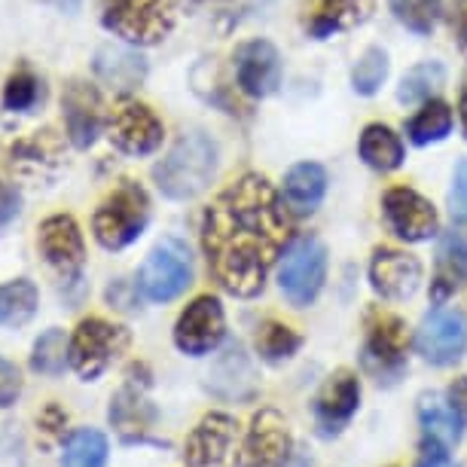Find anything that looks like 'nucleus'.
Masks as SVG:
<instances>
[{"instance_id":"obj_26","label":"nucleus","mask_w":467,"mask_h":467,"mask_svg":"<svg viewBox=\"0 0 467 467\" xmlns=\"http://www.w3.org/2000/svg\"><path fill=\"white\" fill-rule=\"evenodd\" d=\"M419 421L425 428V434L431 443L437 446H452L462 440V416L455 412V407L443 400L440 394H421L419 400Z\"/></svg>"},{"instance_id":"obj_39","label":"nucleus","mask_w":467,"mask_h":467,"mask_svg":"<svg viewBox=\"0 0 467 467\" xmlns=\"http://www.w3.org/2000/svg\"><path fill=\"white\" fill-rule=\"evenodd\" d=\"M19 211H22V196H19V190H16L13 183L0 181V229L10 226L13 220L19 217Z\"/></svg>"},{"instance_id":"obj_16","label":"nucleus","mask_w":467,"mask_h":467,"mask_svg":"<svg viewBox=\"0 0 467 467\" xmlns=\"http://www.w3.org/2000/svg\"><path fill=\"white\" fill-rule=\"evenodd\" d=\"M235 83L248 99H266L281 86V56L269 40H248L235 49Z\"/></svg>"},{"instance_id":"obj_21","label":"nucleus","mask_w":467,"mask_h":467,"mask_svg":"<svg viewBox=\"0 0 467 467\" xmlns=\"http://www.w3.org/2000/svg\"><path fill=\"white\" fill-rule=\"evenodd\" d=\"M467 285V233L452 229L437 244L434 278H431V299L446 303Z\"/></svg>"},{"instance_id":"obj_17","label":"nucleus","mask_w":467,"mask_h":467,"mask_svg":"<svg viewBox=\"0 0 467 467\" xmlns=\"http://www.w3.org/2000/svg\"><path fill=\"white\" fill-rule=\"evenodd\" d=\"M369 285L388 303H403L421 285V263L407 251L376 248L369 260Z\"/></svg>"},{"instance_id":"obj_7","label":"nucleus","mask_w":467,"mask_h":467,"mask_svg":"<svg viewBox=\"0 0 467 467\" xmlns=\"http://www.w3.org/2000/svg\"><path fill=\"white\" fill-rule=\"evenodd\" d=\"M192 285V257L181 239H162L138 272V290L150 303H171Z\"/></svg>"},{"instance_id":"obj_32","label":"nucleus","mask_w":467,"mask_h":467,"mask_svg":"<svg viewBox=\"0 0 467 467\" xmlns=\"http://www.w3.org/2000/svg\"><path fill=\"white\" fill-rule=\"evenodd\" d=\"M47 99V86L28 65L13 70L10 80L4 86V108L10 113H31L37 104Z\"/></svg>"},{"instance_id":"obj_6","label":"nucleus","mask_w":467,"mask_h":467,"mask_svg":"<svg viewBox=\"0 0 467 467\" xmlns=\"http://www.w3.org/2000/svg\"><path fill=\"white\" fill-rule=\"evenodd\" d=\"M324 278H327V248L315 235H299L281 254L278 285L296 308L312 306L318 299Z\"/></svg>"},{"instance_id":"obj_44","label":"nucleus","mask_w":467,"mask_h":467,"mask_svg":"<svg viewBox=\"0 0 467 467\" xmlns=\"http://www.w3.org/2000/svg\"><path fill=\"white\" fill-rule=\"evenodd\" d=\"M458 113H462V129L467 135V86L462 89V99H458Z\"/></svg>"},{"instance_id":"obj_18","label":"nucleus","mask_w":467,"mask_h":467,"mask_svg":"<svg viewBox=\"0 0 467 467\" xmlns=\"http://www.w3.org/2000/svg\"><path fill=\"white\" fill-rule=\"evenodd\" d=\"M290 434L285 419L275 410H263L254 416L248 440L242 449L244 467H285L290 458Z\"/></svg>"},{"instance_id":"obj_34","label":"nucleus","mask_w":467,"mask_h":467,"mask_svg":"<svg viewBox=\"0 0 467 467\" xmlns=\"http://www.w3.org/2000/svg\"><path fill=\"white\" fill-rule=\"evenodd\" d=\"M388 77V52L382 47H369L351 70V89L358 95H376Z\"/></svg>"},{"instance_id":"obj_23","label":"nucleus","mask_w":467,"mask_h":467,"mask_svg":"<svg viewBox=\"0 0 467 467\" xmlns=\"http://www.w3.org/2000/svg\"><path fill=\"white\" fill-rule=\"evenodd\" d=\"M358 153L373 171L388 174V171L400 169L407 150H403V140L391 126H385V122H369V126L360 131Z\"/></svg>"},{"instance_id":"obj_42","label":"nucleus","mask_w":467,"mask_h":467,"mask_svg":"<svg viewBox=\"0 0 467 467\" xmlns=\"http://www.w3.org/2000/svg\"><path fill=\"white\" fill-rule=\"evenodd\" d=\"M449 403L455 407V412L462 416L464 421H467V376H462V379H455L452 385H449Z\"/></svg>"},{"instance_id":"obj_36","label":"nucleus","mask_w":467,"mask_h":467,"mask_svg":"<svg viewBox=\"0 0 467 467\" xmlns=\"http://www.w3.org/2000/svg\"><path fill=\"white\" fill-rule=\"evenodd\" d=\"M61 153V140L56 138L52 129H43V131H34L31 138L19 140L13 144V156H22V160H31V162H47V160H56Z\"/></svg>"},{"instance_id":"obj_3","label":"nucleus","mask_w":467,"mask_h":467,"mask_svg":"<svg viewBox=\"0 0 467 467\" xmlns=\"http://www.w3.org/2000/svg\"><path fill=\"white\" fill-rule=\"evenodd\" d=\"M150 223V196L138 181H119L92 214L95 242L108 251H122L144 235Z\"/></svg>"},{"instance_id":"obj_33","label":"nucleus","mask_w":467,"mask_h":467,"mask_svg":"<svg viewBox=\"0 0 467 467\" xmlns=\"http://www.w3.org/2000/svg\"><path fill=\"white\" fill-rule=\"evenodd\" d=\"M388 6H391L394 19L412 34H431L443 13V0H388Z\"/></svg>"},{"instance_id":"obj_15","label":"nucleus","mask_w":467,"mask_h":467,"mask_svg":"<svg viewBox=\"0 0 467 467\" xmlns=\"http://www.w3.org/2000/svg\"><path fill=\"white\" fill-rule=\"evenodd\" d=\"M61 113H65L67 140L77 150H89L99 140L104 126V108L101 92L89 80H80V77L67 80L65 92H61Z\"/></svg>"},{"instance_id":"obj_20","label":"nucleus","mask_w":467,"mask_h":467,"mask_svg":"<svg viewBox=\"0 0 467 467\" xmlns=\"http://www.w3.org/2000/svg\"><path fill=\"white\" fill-rule=\"evenodd\" d=\"M92 70H95V77H99L104 86H110L113 92L129 95L147 80V58L131 47L108 43V47H101L95 52Z\"/></svg>"},{"instance_id":"obj_14","label":"nucleus","mask_w":467,"mask_h":467,"mask_svg":"<svg viewBox=\"0 0 467 467\" xmlns=\"http://www.w3.org/2000/svg\"><path fill=\"white\" fill-rule=\"evenodd\" d=\"M385 223L403 242H428L437 235V208L410 187H391L382 196Z\"/></svg>"},{"instance_id":"obj_11","label":"nucleus","mask_w":467,"mask_h":467,"mask_svg":"<svg viewBox=\"0 0 467 467\" xmlns=\"http://www.w3.org/2000/svg\"><path fill=\"white\" fill-rule=\"evenodd\" d=\"M110 144L126 156H150L162 147L165 126L147 104L140 101H122L119 108H113L110 122Z\"/></svg>"},{"instance_id":"obj_37","label":"nucleus","mask_w":467,"mask_h":467,"mask_svg":"<svg viewBox=\"0 0 467 467\" xmlns=\"http://www.w3.org/2000/svg\"><path fill=\"white\" fill-rule=\"evenodd\" d=\"M22 394V373L13 360L0 358V410L13 407Z\"/></svg>"},{"instance_id":"obj_2","label":"nucleus","mask_w":467,"mask_h":467,"mask_svg":"<svg viewBox=\"0 0 467 467\" xmlns=\"http://www.w3.org/2000/svg\"><path fill=\"white\" fill-rule=\"evenodd\" d=\"M217 174V144L202 129H190L174 140L162 162L153 165V181L162 196L190 202L202 196Z\"/></svg>"},{"instance_id":"obj_35","label":"nucleus","mask_w":467,"mask_h":467,"mask_svg":"<svg viewBox=\"0 0 467 467\" xmlns=\"http://www.w3.org/2000/svg\"><path fill=\"white\" fill-rule=\"evenodd\" d=\"M299 342L303 339H299L287 324H278V321H266L257 333V351L263 360H269V364L287 360L299 348Z\"/></svg>"},{"instance_id":"obj_45","label":"nucleus","mask_w":467,"mask_h":467,"mask_svg":"<svg viewBox=\"0 0 467 467\" xmlns=\"http://www.w3.org/2000/svg\"><path fill=\"white\" fill-rule=\"evenodd\" d=\"M187 4H205V0H187Z\"/></svg>"},{"instance_id":"obj_43","label":"nucleus","mask_w":467,"mask_h":467,"mask_svg":"<svg viewBox=\"0 0 467 467\" xmlns=\"http://www.w3.org/2000/svg\"><path fill=\"white\" fill-rule=\"evenodd\" d=\"M419 467H458V462H455V458H449L446 452H440V449H437V452H431V455L421 458Z\"/></svg>"},{"instance_id":"obj_31","label":"nucleus","mask_w":467,"mask_h":467,"mask_svg":"<svg viewBox=\"0 0 467 467\" xmlns=\"http://www.w3.org/2000/svg\"><path fill=\"white\" fill-rule=\"evenodd\" d=\"M65 367H70V339L65 337V330L49 327L47 333H40L37 342L31 348V369L43 376H61Z\"/></svg>"},{"instance_id":"obj_22","label":"nucleus","mask_w":467,"mask_h":467,"mask_svg":"<svg viewBox=\"0 0 467 467\" xmlns=\"http://www.w3.org/2000/svg\"><path fill=\"white\" fill-rule=\"evenodd\" d=\"M376 10V0H321L318 13H315L308 34L312 37H333V34L360 28L364 22H369V16Z\"/></svg>"},{"instance_id":"obj_8","label":"nucleus","mask_w":467,"mask_h":467,"mask_svg":"<svg viewBox=\"0 0 467 467\" xmlns=\"http://www.w3.org/2000/svg\"><path fill=\"white\" fill-rule=\"evenodd\" d=\"M37 248L47 266L65 281V285H77L86 269V242L70 214H52L37 229Z\"/></svg>"},{"instance_id":"obj_4","label":"nucleus","mask_w":467,"mask_h":467,"mask_svg":"<svg viewBox=\"0 0 467 467\" xmlns=\"http://www.w3.org/2000/svg\"><path fill=\"white\" fill-rule=\"evenodd\" d=\"M101 25L129 47H156L174 31L171 0H101Z\"/></svg>"},{"instance_id":"obj_10","label":"nucleus","mask_w":467,"mask_h":467,"mask_svg":"<svg viewBox=\"0 0 467 467\" xmlns=\"http://www.w3.org/2000/svg\"><path fill=\"white\" fill-rule=\"evenodd\" d=\"M239 455V421L226 412H208L187 437V467H235Z\"/></svg>"},{"instance_id":"obj_25","label":"nucleus","mask_w":467,"mask_h":467,"mask_svg":"<svg viewBox=\"0 0 467 467\" xmlns=\"http://www.w3.org/2000/svg\"><path fill=\"white\" fill-rule=\"evenodd\" d=\"M327 192V171L318 162H299L285 174V202L296 214H312Z\"/></svg>"},{"instance_id":"obj_28","label":"nucleus","mask_w":467,"mask_h":467,"mask_svg":"<svg viewBox=\"0 0 467 467\" xmlns=\"http://www.w3.org/2000/svg\"><path fill=\"white\" fill-rule=\"evenodd\" d=\"M108 437L95 428H80L67 434L61 449V467H108Z\"/></svg>"},{"instance_id":"obj_40","label":"nucleus","mask_w":467,"mask_h":467,"mask_svg":"<svg viewBox=\"0 0 467 467\" xmlns=\"http://www.w3.org/2000/svg\"><path fill=\"white\" fill-rule=\"evenodd\" d=\"M65 425H67V412L61 410L58 403H49V407L43 410L40 419H37V428L47 431L49 437H61V434H65Z\"/></svg>"},{"instance_id":"obj_1","label":"nucleus","mask_w":467,"mask_h":467,"mask_svg":"<svg viewBox=\"0 0 467 467\" xmlns=\"http://www.w3.org/2000/svg\"><path fill=\"white\" fill-rule=\"evenodd\" d=\"M290 239L285 199L263 174H242L217 192L202 217V251L226 294L257 296Z\"/></svg>"},{"instance_id":"obj_29","label":"nucleus","mask_w":467,"mask_h":467,"mask_svg":"<svg viewBox=\"0 0 467 467\" xmlns=\"http://www.w3.org/2000/svg\"><path fill=\"white\" fill-rule=\"evenodd\" d=\"M452 110H449V104L443 101H425L421 104V110L407 122V135L416 147H428V144H437V140H443L449 131H452Z\"/></svg>"},{"instance_id":"obj_27","label":"nucleus","mask_w":467,"mask_h":467,"mask_svg":"<svg viewBox=\"0 0 467 467\" xmlns=\"http://www.w3.org/2000/svg\"><path fill=\"white\" fill-rule=\"evenodd\" d=\"M37 285L28 278H13L0 285V327H25L37 315Z\"/></svg>"},{"instance_id":"obj_24","label":"nucleus","mask_w":467,"mask_h":467,"mask_svg":"<svg viewBox=\"0 0 467 467\" xmlns=\"http://www.w3.org/2000/svg\"><path fill=\"white\" fill-rule=\"evenodd\" d=\"M110 421L126 443H135V440L147 437L150 421H153V410L147 407L144 391L135 385V379H129V385L110 400Z\"/></svg>"},{"instance_id":"obj_41","label":"nucleus","mask_w":467,"mask_h":467,"mask_svg":"<svg viewBox=\"0 0 467 467\" xmlns=\"http://www.w3.org/2000/svg\"><path fill=\"white\" fill-rule=\"evenodd\" d=\"M449 28H452V37H455L458 47H462V52H467V0H455L452 4Z\"/></svg>"},{"instance_id":"obj_30","label":"nucleus","mask_w":467,"mask_h":467,"mask_svg":"<svg viewBox=\"0 0 467 467\" xmlns=\"http://www.w3.org/2000/svg\"><path fill=\"white\" fill-rule=\"evenodd\" d=\"M446 86V67L440 61H421L398 86V101L400 104H421L431 101V95H437Z\"/></svg>"},{"instance_id":"obj_19","label":"nucleus","mask_w":467,"mask_h":467,"mask_svg":"<svg viewBox=\"0 0 467 467\" xmlns=\"http://www.w3.org/2000/svg\"><path fill=\"white\" fill-rule=\"evenodd\" d=\"M360 403V382L351 369H337L315 398V419H318L321 434H339L358 412Z\"/></svg>"},{"instance_id":"obj_5","label":"nucleus","mask_w":467,"mask_h":467,"mask_svg":"<svg viewBox=\"0 0 467 467\" xmlns=\"http://www.w3.org/2000/svg\"><path fill=\"white\" fill-rule=\"evenodd\" d=\"M129 330L119 324L104 318H83L70 337V369L83 382H95L129 348Z\"/></svg>"},{"instance_id":"obj_38","label":"nucleus","mask_w":467,"mask_h":467,"mask_svg":"<svg viewBox=\"0 0 467 467\" xmlns=\"http://www.w3.org/2000/svg\"><path fill=\"white\" fill-rule=\"evenodd\" d=\"M449 214L455 223H467V160L458 165L452 190H449Z\"/></svg>"},{"instance_id":"obj_9","label":"nucleus","mask_w":467,"mask_h":467,"mask_svg":"<svg viewBox=\"0 0 467 467\" xmlns=\"http://www.w3.org/2000/svg\"><path fill=\"white\" fill-rule=\"evenodd\" d=\"M226 337V315L217 296L202 294L183 308L174 324V346L190 358L211 355Z\"/></svg>"},{"instance_id":"obj_12","label":"nucleus","mask_w":467,"mask_h":467,"mask_svg":"<svg viewBox=\"0 0 467 467\" xmlns=\"http://www.w3.org/2000/svg\"><path fill=\"white\" fill-rule=\"evenodd\" d=\"M416 348L428 364H455L467 351V321L455 308H431L416 330Z\"/></svg>"},{"instance_id":"obj_13","label":"nucleus","mask_w":467,"mask_h":467,"mask_svg":"<svg viewBox=\"0 0 467 467\" xmlns=\"http://www.w3.org/2000/svg\"><path fill=\"white\" fill-rule=\"evenodd\" d=\"M407 346H410L407 324L391 312H376L373 318H369L364 367L373 376H379V382L398 376L403 373V364H407Z\"/></svg>"}]
</instances>
